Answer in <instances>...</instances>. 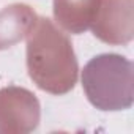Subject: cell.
Segmentation results:
<instances>
[{"label":"cell","mask_w":134,"mask_h":134,"mask_svg":"<svg viewBox=\"0 0 134 134\" xmlns=\"http://www.w3.org/2000/svg\"><path fill=\"white\" fill-rule=\"evenodd\" d=\"M132 63L118 54H101L82 70V88L92 106L99 110H125L134 101Z\"/></svg>","instance_id":"7a4b0ae2"},{"label":"cell","mask_w":134,"mask_h":134,"mask_svg":"<svg viewBox=\"0 0 134 134\" xmlns=\"http://www.w3.org/2000/svg\"><path fill=\"white\" fill-rule=\"evenodd\" d=\"M40 101L27 88H0V132L27 134L40 123Z\"/></svg>","instance_id":"3957f363"},{"label":"cell","mask_w":134,"mask_h":134,"mask_svg":"<svg viewBox=\"0 0 134 134\" xmlns=\"http://www.w3.org/2000/svg\"><path fill=\"white\" fill-rule=\"evenodd\" d=\"M90 30L95 38L106 44H128L134 35V2L101 0Z\"/></svg>","instance_id":"277c9868"},{"label":"cell","mask_w":134,"mask_h":134,"mask_svg":"<svg viewBox=\"0 0 134 134\" xmlns=\"http://www.w3.org/2000/svg\"><path fill=\"white\" fill-rule=\"evenodd\" d=\"M27 71L33 84L51 95L70 93L79 77V65L73 43L49 18L36 19L27 35Z\"/></svg>","instance_id":"6da1fadb"},{"label":"cell","mask_w":134,"mask_h":134,"mask_svg":"<svg viewBox=\"0 0 134 134\" xmlns=\"http://www.w3.org/2000/svg\"><path fill=\"white\" fill-rule=\"evenodd\" d=\"M38 14L27 3H11L0 10V51L21 43L33 29Z\"/></svg>","instance_id":"8992f818"},{"label":"cell","mask_w":134,"mask_h":134,"mask_svg":"<svg viewBox=\"0 0 134 134\" xmlns=\"http://www.w3.org/2000/svg\"><path fill=\"white\" fill-rule=\"evenodd\" d=\"M101 5V0H54V21L57 25L71 35L87 32Z\"/></svg>","instance_id":"5b68a950"}]
</instances>
